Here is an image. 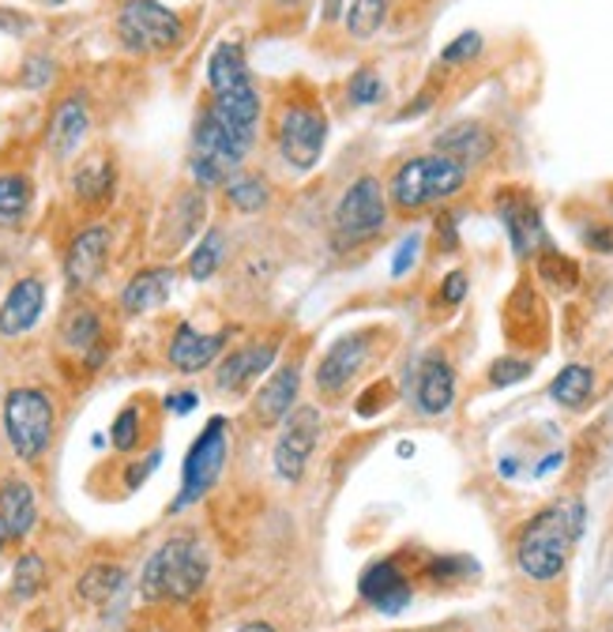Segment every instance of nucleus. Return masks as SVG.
Listing matches in <instances>:
<instances>
[{"label":"nucleus","instance_id":"15","mask_svg":"<svg viewBox=\"0 0 613 632\" xmlns=\"http://www.w3.org/2000/svg\"><path fill=\"white\" fill-rule=\"evenodd\" d=\"M275 355H278L275 343H245V347H234L230 355L219 358L215 388L222 396H241L253 380H260L272 369Z\"/></svg>","mask_w":613,"mask_h":632},{"label":"nucleus","instance_id":"19","mask_svg":"<svg viewBox=\"0 0 613 632\" xmlns=\"http://www.w3.org/2000/svg\"><path fill=\"white\" fill-rule=\"evenodd\" d=\"M433 151L448 155L471 170V166H482L489 155L497 151V136L489 133L486 125H478V120H455V125H448L441 136L433 139Z\"/></svg>","mask_w":613,"mask_h":632},{"label":"nucleus","instance_id":"7","mask_svg":"<svg viewBox=\"0 0 613 632\" xmlns=\"http://www.w3.org/2000/svg\"><path fill=\"white\" fill-rule=\"evenodd\" d=\"M117 39L133 53H166L184 42V23L159 0H125L117 15Z\"/></svg>","mask_w":613,"mask_h":632},{"label":"nucleus","instance_id":"10","mask_svg":"<svg viewBox=\"0 0 613 632\" xmlns=\"http://www.w3.org/2000/svg\"><path fill=\"white\" fill-rule=\"evenodd\" d=\"M208 114L219 120L222 133L234 139V147L241 155L253 151L260 117H264V102H260V91H256L253 76L234 83V87H226V91H219V95H211Z\"/></svg>","mask_w":613,"mask_h":632},{"label":"nucleus","instance_id":"51","mask_svg":"<svg viewBox=\"0 0 613 632\" xmlns=\"http://www.w3.org/2000/svg\"><path fill=\"white\" fill-rule=\"evenodd\" d=\"M557 463H561V455H550V460H546L542 467H538V474H550V471L557 467Z\"/></svg>","mask_w":613,"mask_h":632},{"label":"nucleus","instance_id":"1","mask_svg":"<svg viewBox=\"0 0 613 632\" xmlns=\"http://www.w3.org/2000/svg\"><path fill=\"white\" fill-rule=\"evenodd\" d=\"M211 557L189 535H173L147 557L144 576H139V594L147 602H189L197 599L208 583Z\"/></svg>","mask_w":613,"mask_h":632},{"label":"nucleus","instance_id":"34","mask_svg":"<svg viewBox=\"0 0 613 632\" xmlns=\"http://www.w3.org/2000/svg\"><path fill=\"white\" fill-rule=\"evenodd\" d=\"M222 189H226V203L230 208H237L241 215H256V211H264L267 203H272V189H267V181L253 178V173H234Z\"/></svg>","mask_w":613,"mask_h":632},{"label":"nucleus","instance_id":"42","mask_svg":"<svg viewBox=\"0 0 613 632\" xmlns=\"http://www.w3.org/2000/svg\"><path fill=\"white\" fill-rule=\"evenodd\" d=\"M418 249H422V234H406L403 241H399L395 260H392V275L395 278H403L418 264Z\"/></svg>","mask_w":613,"mask_h":632},{"label":"nucleus","instance_id":"8","mask_svg":"<svg viewBox=\"0 0 613 632\" xmlns=\"http://www.w3.org/2000/svg\"><path fill=\"white\" fill-rule=\"evenodd\" d=\"M226 455H230V425H226V418L215 414L208 425H203V433L197 441H192L189 455H184L181 494L173 501V508L197 505V501L219 482L222 467H226Z\"/></svg>","mask_w":613,"mask_h":632},{"label":"nucleus","instance_id":"9","mask_svg":"<svg viewBox=\"0 0 613 632\" xmlns=\"http://www.w3.org/2000/svg\"><path fill=\"white\" fill-rule=\"evenodd\" d=\"M320 411L309 403H297L283 418V433H278L272 452V467L283 482H302L305 467H309V455L320 441Z\"/></svg>","mask_w":613,"mask_h":632},{"label":"nucleus","instance_id":"24","mask_svg":"<svg viewBox=\"0 0 613 632\" xmlns=\"http://www.w3.org/2000/svg\"><path fill=\"white\" fill-rule=\"evenodd\" d=\"M505 331H508V339H512V343H527V347L546 343V305L538 302L535 286L519 283V291L508 297Z\"/></svg>","mask_w":613,"mask_h":632},{"label":"nucleus","instance_id":"5","mask_svg":"<svg viewBox=\"0 0 613 632\" xmlns=\"http://www.w3.org/2000/svg\"><path fill=\"white\" fill-rule=\"evenodd\" d=\"M53 425H57L53 399L42 388H12L4 396V433L20 460H42L53 441Z\"/></svg>","mask_w":613,"mask_h":632},{"label":"nucleus","instance_id":"44","mask_svg":"<svg viewBox=\"0 0 613 632\" xmlns=\"http://www.w3.org/2000/svg\"><path fill=\"white\" fill-rule=\"evenodd\" d=\"M436 249H441V253H455V249H459V234H455V219L452 215L436 219Z\"/></svg>","mask_w":613,"mask_h":632},{"label":"nucleus","instance_id":"33","mask_svg":"<svg viewBox=\"0 0 613 632\" xmlns=\"http://www.w3.org/2000/svg\"><path fill=\"white\" fill-rule=\"evenodd\" d=\"M125 583H128V572L120 569V565H91V569L80 576L76 591H80L83 602L102 607V602H109L114 594H120Z\"/></svg>","mask_w":613,"mask_h":632},{"label":"nucleus","instance_id":"30","mask_svg":"<svg viewBox=\"0 0 613 632\" xmlns=\"http://www.w3.org/2000/svg\"><path fill=\"white\" fill-rule=\"evenodd\" d=\"M591 396H594V369L575 366V361L564 366L550 385V399L561 407H569V411H583V407L591 403Z\"/></svg>","mask_w":613,"mask_h":632},{"label":"nucleus","instance_id":"13","mask_svg":"<svg viewBox=\"0 0 613 632\" xmlns=\"http://www.w3.org/2000/svg\"><path fill=\"white\" fill-rule=\"evenodd\" d=\"M369 361V331H355V336H342L328 347V355L317 366V392L320 396H342L350 388L361 369Z\"/></svg>","mask_w":613,"mask_h":632},{"label":"nucleus","instance_id":"49","mask_svg":"<svg viewBox=\"0 0 613 632\" xmlns=\"http://www.w3.org/2000/svg\"><path fill=\"white\" fill-rule=\"evenodd\" d=\"M342 15V0H324V23H336Z\"/></svg>","mask_w":613,"mask_h":632},{"label":"nucleus","instance_id":"3","mask_svg":"<svg viewBox=\"0 0 613 632\" xmlns=\"http://www.w3.org/2000/svg\"><path fill=\"white\" fill-rule=\"evenodd\" d=\"M463 185H467V166H459L455 158L433 151V155L406 158V162L395 170L388 197H392L399 211L414 215V211H425V208H433V203H444L448 197H455Z\"/></svg>","mask_w":613,"mask_h":632},{"label":"nucleus","instance_id":"45","mask_svg":"<svg viewBox=\"0 0 613 632\" xmlns=\"http://www.w3.org/2000/svg\"><path fill=\"white\" fill-rule=\"evenodd\" d=\"M583 241H588V249L602 256H613V227H591L583 230Z\"/></svg>","mask_w":613,"mask_h":632},{"label":"nucleus","instance_id":"32","mask_svg":"<svg viewBox=\"0 0 613 632\" xmlns=\"http://www.w3.org/2000/svg\"><path fill=\"white\" fill-rule=\"evenodd\" d=\"M31 178L27 173H0V230H15L31 211Z\"/></svg>","mask_w":613,"mask_h":632},{"label":"nucleus","instance_id":"16","mask_svg":"<svg viewBox=\"0 0 613 632\" xmlns=\"http://www.w3.org/2000/svg\"><path fill=\"white\" fill-rule=\"evenodd\" d=\"M358 591H361V599H366L369 607L380 610V613H403L406 607H411V599H414L411 580H406V572L399 569L395 561L369 565V569L361 572V580H358Z\"/></svg>","mask_w":613,"mask_h":632},{"label":"nucleus","instance_id":"18","mask_svg":"<svg viewBox=\"0 0 613 632\" xmlns=\"http://www.w3.org/2000/svg\"><path fill=\"white\" fill-rule=\"evenodd\" d=\"M297 392H302V366L297 361H283L260 385V392L253 399V418L260 425H283V418L297 407Z\"/></svg>","mask_w":613,"mask_h":632},{"label":"nucleus","instance_id":"12","mask_svg":"<svg viewBox=\"0 0 613 632\" xmlns=\"http://www.w3.org/2000/svg\"><path fill=\"white\" fill-rule=\"evenodd\" d=\"M106 260H109V227L106 222H95V227L80 230L72 238L68 253H64V278L76 294L91 291L98 283L102 272H106Z\"/></svg>","mask_w":613,"mask_h":632},{"label":"nucleus","instance_id":"27","mask_svg":"<svg viewBox=\"0 0 613 632\" xmlns=\"http://www.w3.org/2000/svg\"><path fill=\"white\" fill-rule=\"evenodd\" d=\"M61 343L68 350H76V355H91V350L106 347V339H102V313L95 305H76V309L64 313Z\"/></svg>","mask_w":613,"mask_h":632},{"label":"nucleus","instance_id":"17","mask_svg":"<svg viewBox=\"0 0 613 632\" xmlns=\"http://www.w3.org/2000/svg\"><path fill=\"white\" fill-rule=\"evenodd\" d=\"M45 309V283L39 275H27L20 283H12V291L0 302V336L4 339H20L39 324V316Z\"/></svg>","mask_w":613,"mask_h":632},{"label":"nucleus","instance_id":"41","mask_svg":"<svg viewBox=\"0 0 613 632\" xmlns=\"http://www.w3.org/2000/svg\"><path fill=\"white\" fill-rule=\"evenodd\" d=\"M482 34L478 31H463L459 39H452L448 45H444V53H441V61L444 64H467V61H475L478 53H482Z\"/></svg>","mask_w":613,"mask_h":632},{"label":"nucleus","instance_id":"36","mask_svg":"<svg viewBox=\"0 0 613 632\" xmlns=\"http://www.w3.org/2000/svg\"><path fill=\"white\" fill-rule=\"evenodd\" d=\"M45 588V561L39 554H23L15 561V572H12V591L15 599H34Z\"/></svg>","mask_w":613,"mask_h":632},{"label":"nucleus","instance_id":"52","mask_svg":"<svg viewBox=\"0 0 613 632\" xmlns=\"http://www.w3.org/2000/svg\"><path fill=\"white\" fill-rule=\"evenodd\" d=\"M4 543H8V527H4V519H0V550H4Z\"/></svg>","mask_w":613,"mask_h":632},{"label":"nucleus","instance_id":"40","mask_svg":"<svg viewBox=\"0 0 613 632\" xmlns=\"http://www.w3.org/2000/svg\"><path fill=\"white\" fill-rule=\"evenodd\" d=\"M109 436H114V449L117 452H133L139 444V411L136 407H125L117 418H114V430H109Z\"/></svg>","mask_w":613,"mask_h":632},{"label":"nucleus","instance_id":"47","mask_svg":"<svg viewBox=\"0 0 613 632\" xmlns=\"http://www.w3.org/2000/svg\"><path fill=\"white\" fill-rule=\"evenodd\" d=\"M197 403H200L197 392H173V396H166V407H170L173 414H189Z\"/></svg>","mask_w":613,"mask_h":632},{"label":"nucleus","instance_id":"37","mask_svg":"<svg viewBox=\"0 0 613 632\" xmlns=\"http://www.w3.org/2000/svg\"><path fill=\"white\" fill-rule=\"evenodd\" d=\"M347 98L350 106H377V102L384 98V83H380L373 69H358L347 83Z\"/></svg>","mask_w":613,"mask_h":632},{"label":"nucleus","instance_id":"2","mask_svg":"<svg viewBox=\"0 0 613 632\" xmlns=\"http://www.w3.org/2000/svg\"><path fill=\"white\" fill-rule=\"evenodd\" d=\"M583 531V505L575 501L569 508H546L538 513L531 524L519 531L516 543V561L531 580L550 583L564 572L569 565V550L572 543Z\"/></svg>","mask_w":613,"mask_h":632},{"label":"nucleus","instance_id":"53","mask_svg":"<svg viewBox=\"0 0 613 632\" xmlns=\"http://www.w3.org/2000/svg\"><path fill=\"white\" fill-rule=\"evenodd\" d=\"M50 4H64V0H50Z\"/></svg>","mask_w":613,"mask_h":632},{"label":"nucleus","instance_id":"23","mask_svg":"<svg viewBox=\"0 0 613 632\" xmlns=\"http://www.w3.org/2000/svg\"><path fill=\"white\" fill-rule=\"evenodd\" d=\"M203 215H208V200H203V189L178 192L170 208H166V219H162V234H159V249H162V253H173V249H181L184 241L197 238L200 227H203Z\"/></svg>","mask_w":613,"mask_h":632},{"label":"nucleus","instance_id":"28","mask_svg":"<svg viewBox=\"0 0 613 632\" xmlns=\"http://www.w3.org/2000/svg\"><path fill=\"white\" fill-rule=\"evenodd\" d=\"M230 256V238L222 227H208L200 234V241L189 253V278L192 283H208L211 275H219V267L226 264Z\"/></svg>","mask_w":613,"mask_h":632},{"label":"nucleus","instance_id":"39","mask_svg":"<svg viewBox=\"0 0 613 632\" xmlns=\"http://www.w3.org/2000/svg\"><path fill=\"white\" fill-rule=\"evenodd\" d=\"M53 76H57V64L45 57V53H34V57H27L23 69H20V83H23V87H31V91L50 87Z\"/></svg>","mask_w":613,"mask_h":632},{"label":"nucleus","instance_id":"43","mask_svg":"<svg viewBox=\"0 0 613 632\" xmlns=\"http://www.w3.org/2000/svg\"><path fill=\"white\" fill-rule=\"evenodd\" d=\"M467 283H471L467 272H459V267H455V272H448V275L441 278V302L452 305V309H455V305H459L463 297H467Z\"/></svg>","mask_w":613,"mask_h":632},{"label":"nucleus","instance_id":"38","mask_svg":"<svg viewBox=\"0 0 613 632\" xmlns=\"http://www.w3.org/2000/svg\"><path fill=\"white\" fill-rule=\"evenodd\" d=\"M531 361L527 358H516V355H500L494 366H489V385L494 388H508V385H519V380L531 377Z\"/></svg>","mask_w":613,"mask_h":632},{"label":"nucleus","instance_id":"48","mask_svg":"<svg viewBox=\"0 0 613 632\" xmlns=\"http://www.w3.org/2000/svg\"><path fill=\"white\" fill-rule=\"evenodd\" d=\"M430 106H433V91H422V95H418V98L411 102V106L399 109L395 120H411V117H418V114H425V109H430Z\"/></svg>","mask_w":613,"mask_h":632},{"label":"nucleus","instance_id":"35","mask_svg":"<svg viewBox=\"0 0 613 632\" xmlns=\"http://www.w3.org/2000/svg\"><path fill=\"white\" fill-rule=\"evenodd\" d=\"M388 8H392V0H355L350 12H342L347 15V31L355 34L358 42L373 39L388 20Z\"/></svg>","mask_w":613,"mask_h":632},{"label":"nucleus","instance_id":"21","mask_svg":"<svg viewBox=\"0 0 613 632\" xmlns=\"http://www.w3.org/2000/svg\"><path fill=\"white\" fill-rule=\"evenodd\" d=\"M170 294H173V267H166V264L139 267V272L125 283V291H120V313L125 316L155 313L170 302Z\"/></svg>","mask_w":613,"mask_h":632},{"label":"nucleus","instance_id":"20","mask_svg":"<svg viewBox=\"0 0 613 632\" xmlns=\"http://www.w3.org/2000/svg\"><path fill=\"white\" fill-rule=\"evenodd\" d=\"M414 403L422 414H444L452 411L455 403V369L448 358L441 355H425L422 366H418V377H414Z\"/></svg>","mask_w":613,"mask_h":632},{"label":"nucleus","instance_id":"26","mask_svg":"<svg viewBox=\"0 0 613 632\" xmlns=\"http://www.w3.org/2000/svg\"><path fill=\"white\" fill-rule=\"evenodd\" d=\"M0 519L8 527V538H27L39 519V501H34V489L20 478H8L0 486Z\"/></svg>","mask_w":613,"mask_h":632},{"label":"nucleus","instance_id":"4","mask_svg":"<svg viewBox=\"0 0 613 632\" xmlns=\"http://www.w3.org/2000/svg\"><path fill=\"white\" fill-rule=\"evenodd\" d=\"M384 227H388V192L380 178L366 173V178L350 181V189L342 192L336 211H331V245L339 253H350V249H361L384 234Z\"/></svg>","mask_w":613,"mask_h":632},{"label":"nucleus","instance_id":"46","mask_svg":"<svg viewBox=\"0 0 613 632\" xmlns=\"http://www.w3.org/2000/svg\"><path fill=\"white\" fill-rule=\"evenodd\" d=\"M467 569H475V565L459 561V557H436V561L430 565V576L433 580H452L455 572H467Z\"/></svg>","mask_w":613,"mask_h":632},{"label":"nucleus","instance_id":"29","mask_svg":"<svg viewBox=\"0 0 613 632\" xmlns=\"http://www.w3.org/2000/svg\"><path fill=\"white\" fill-rule=\"evenodd\" d=\"M249 80V61H245V50L237 42H219L208 57V87L211 95L219 91L234 87V83Z\"/></svg>","mask_w":613,"mask_h":632},{"label":"nucleus","instance_id":"14","mask_svg":"<svg viewBox=\"0 0 613 632\" xmlns=\"http://www.w3.org/2000/svg\"><path fill=\"white\" fill-rule=\"evenodd\" d=\"M226 343H230V331H200L192 328L189 320H181L170 336L166 358H170V366L178 369V373H200V369H208L211 361L222 358Z\"/></svg>","mask_w":613,"mask_h":632},{"label":"nucleus","instance_id":"6","mask_svg":"<svg viewBox=\"0 0 613 632\" xmlns=\"http://www.w3.org/2000/svg\"><path fill=\"white\" fill-rule=\"evenodd\" d=\"M275 147L283 162L297 173H309L320 162L324 147H328V114L317 102H290L278 114Z\"/></svg>","mask_w":613,"mask_h":632},{"label":"nucleus","instance_id":"50","mask_svg":"<svg viewBox=\"0 0 613 632\" xmlns=\"http://www.w3.org/2000/svg\"><path fill=\"white\" fill-rule=\"evenodd\" d=\"M237 632H275V629L267 625V621H245V625H241Z\"/></svg>","mask_w":613,"mask_h":632},{"label":"nucleus","instance_id":"25","mask_svg":"<svg viewBox=\"0 0 613 632\" xmlns=\"http://www.w3.org/2000/svg\"><path fill=\"white\" fill-rule=\"evenodd\" d=\"M114 189H117V170L106 155H91L83 158L72 173V192L83 208H102V203L114 200Z\"/></svg>","mask_w":613,"mask_h":632},{"label":"nucleus","instance_id":"11","mask_svg":"<svg viewBox=\"0 0 613 632\" xmlns=\"http://www.w3.org/2000/svg\"><path fill=\"white\" fill-rule=\"evenodd\" d=\"M497 215H500V222H505V234H508V241H512L519 260L542 253L546 227H542V211H538V203L531 200V192L500 189L497 192Z\"/></svg>","mask_w":613,"mask_h":632},{"label":"nucleus","instance_id":"22","mask_svg":"<svg viewBox=\"0 0 613 632\" xmlns=\"http://www.w3.org/2000/svg\"><path fill=\"white\" fill-rule=\"evenodd\" d=\"M91 133V109L80 95L57 102L50 117V128H45V147L53 151V158H68L80 151L83 136Z\"/></svg>","mask_w":613,"mask_h":632},{"label":"nucleus","instance_id":"31","mask_svg":"<svg viewBox=\"0 0 613 632\" xmlns=\"http://www.w3.org/2000/svg\"><path fill=\"white\" fill-rule=\"evenodd\" d=\"M535 275H538V283L553 294H572L575 286H580V264H575L572 256L557 253V249L535 253Z\"/></svg>","mask_w":613,"mask_h":632}]
</instances>
